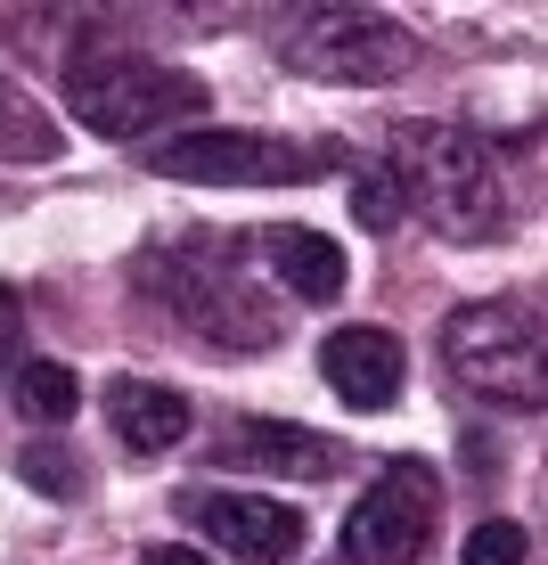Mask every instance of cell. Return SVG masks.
I'll use <instances>...</instances> for the list:
<instances>
[{"mask_svg": "<svg viewBox=\"0 0 548 565\" xmlns=\"http://www.w3.org/2000/svg\"><path fill=\"white\" fill-rule=\"evenodd\" d=\"M57 74H66V107L99 140H148L155 124H181V115L205 107V74L155 57L140 42V25H123V17H74Z\"/></svg>", "mask_w": 548, "mask_h": 565, "instance_id": "6da1fadb", "label": "cell"}, {"mask_svg": "<svg viewBox=\"0 0 548 565\" xmlns=\"http://www.w3.org/2000/svg\"><path fill=\"white\" fill-rule=\"evenodd\" d=\"M385 172L401 189V213H418L450 246H492L507 230V189L492 148L466 124H434V115H401L385 140Z\"/></svg>", "mask_w": 548, "mask_h": 565, "instance_id": "7a4b0ae2", "label": "cell"}, {"mask_svg": "<svg viewBox=\"0 0 548 565\" xmlns=\"http://www.w3.org/2000/svg\"><path fill=\"white\" fill-rule=\"evenodd\" d=\"M246 255H254L246 230H189V238H172V246H148V255L131 263V279H140L155 303H172L197 337L229 344V353H270V344L287 337V320L262 303V287L246 279Z\"/></svg>", "mask_w": 548, "mask_h": 565, "instance_id": "3957f363", "label": "cell"}, {"mask_svg": "<svg viewBox=\"0 0 548 565\" xmlns=\"http://www.w3.org/2000/svg\"><path fill=\"white\" fill-rule=\"evenodd\" d=\"M442 369H450V385H466V394H483V402L540 411V402H548L540 303H524V296L459 303V311L442 320Z\"/></svg>", "mask_w": 548, "mask_h": 565, "instance_id": "277c9868", "label": "cell"}, {"mask_svg": "<svg viewBox=\"0 0 548 565\" xmlns=\"http://www.w3.org/2000/svg\"><path fill=\"white\" fill-rule=\"evenodd\" d=\"M148 172L197 189H296L352 172L344 140H287V131H181V140L148 148Z\"/></svg>", "mask_w": 548, "mask_h": 565, "instance_id": "5b68a950", "label": "cell"}, {"mask_svg": "<svg viewBox=\"0 0 548 565\" xmlns=\"http://www.w3.org/2000/svg\"><path fill=\"white\" fill-rule=\"evenodd\" d=\"M409 57H418V33L394 25V17L377 9H303L287 17L279 33V66L303 74V83H352V90H377L409 74Z\"/></svg>", "mask_w": 548, "mask_h": 565, "instance_id": "8992f818", "label": "cell"}, {"mask_svg": "<svg viewBox=\"0 0 548 565\" xmlns=\"http://www.w3.org/2000/svg\"><path fill=\"white\" fill-rule=\"evenodd\" d=\"M434 524H442V476L426 459H394L352 500L336 550H344V565H426Z\"/></svg>", "mask_w": 548, "mask_h": 565, "instance_id": "52a82bcc", "label": "cell"}, {"mask_svg": "<svg viewBox=\"0 0 548 565\" xmlns=\"http://www.w3.org/2000/svg\"><path fill=\"white\" fill-rule=\"evenodd\" d=\"M172 509H181L189 533L222 541V550L246 557V565H287V557H303V541H311L296 500H262V492H197V483H189Z\"/></svg>", "mask_w": 548, "mask_h": 565, "instance_id": "ba28073f", "label": "cell"}, {"mask_svg": "<svg viewBox=\"0 0 548 565\" xmlns=\"http://www.w3.org/2000/svg\"><path fill=\"white\" fill-rule=\"evenodd\" d=\"M205 459L222 467H254V476H296V483H327L344 467V443L311 435L296 418H229L222 435L205 443Z\"/></svg>", "mask_w": 548, "mask_h": 565, "instance_id": "9c48e42d", "label": "cell"}, {"mask_svg": "<svg viewBox=\"0 0 548 565\" xmlns=\"http://www.w3.org/2000/svg\"><path fill=\"white\" fill-rule=\"evenodd\" d=\"M320 377L344 411H394L401 385H409V353L394 328H336L320 344Z\"/></svg>", "mask_w": 548, "mask_h": 565, "instance_id": "30bf717a", "label": "cell"}, {"mask_svg": "<svg viewBox=\"0 0 548 565\" xmlns=\"http://www.w3.org/2000/svg\"><path fill=\"white\" fill-rule=\"evenodd\" d=\"M254 255H262V263H270V279H279L287 296H303V303H336V296H344V279H352L344 246L327 238V230H303V222L254 230Z\"/></svg>", "mask_w": 548, "mask_h": 565, "instance_id": "8fae6325", "label": "cell"}, {"mask_svg": "<svg viewBox=\"0 0 548 565\" xmlns=\"http://www.w3.org/2000/svg\"><path fill=\"white\" fill-rule=\"evenodd\" d=\"M107 426L123 443V459H164L189 443V402L172 385H148V377H115L107 385Z\"/></svg>", "mask_w": 548, "mask_h": 565, "instance_id": "7c38bea8", "label": "cell"}, {"mask_svg": "<svg viewBox=\"0 0 548 565\" xmlns=\"http://www.w3.org/2000/svg\"><path fill=\"white\" fill-rule=\"evenodd\" d=\"M9 402H17V418H25V426H42V435H66L74 411H83V385H74L66 361H17Z\"/></svg>", "mask_w": 548, "mask_h": 565, "instance_id": "4fadbf2b", "label": "cell"}, {"mask_svg": "<svg viewBox=\"0 0 548 565\" xmlns=\"http://www.w3.org/2000/svg\"><path fill=\"white\" fill-rule=\"evenodd\" d=\"M57 148H66V131H57L50 115L0 74V164H50Z\"/></svg>", "mask_w": 548, "mask_h": 565, "instance_id": "5bb4252c", "label": "cell"}, {"mask_svg": "<svg viewBox=\"0 0 548 565\" xmlns=\"http://www.w3.org/2000/svg\"><path fill=\"white\" fill-rule=\"evenodd\" d=\"M17 476H25L33 492H50V500H90V467L74 459L57 435H33L25 451H17Z\"/></svg>", "mask_w": 548, "mask_h": 565, "instance_id": "9a60e30c", "label": "cell"}, {"mask_svg": "<svg viewBox=\"0 0 548 565\" xmlns=\"http://www.w3.org/2000/svg\"><path fill=\"white\" fill-rule=\"evenodd\" d=\"M459 565H533V533H524L516 516H483L475 533H466Z\"/></svg>", "mask_w": 548, "mask_h": 565, "instance_id": "2e32d148", "label": "cell"}, {"mask_svg": "<svg viewBox=\"0 0 548 565\" xmlns=\"http://www.w3.org/2000/svg\"><path fill=\"white\" fill-rule=\"evenodd\" d=\"M352 222L361 230H394L401 222V189H394V172H361V181H352Z\"/></svg>", "mask_w": 548, "mask_h": 565, "instance_id": "e0dca14e", "label": "cell"}, {"mask_svg": "<svg viewBox=\"0 0 548 565\" xmlns=\"http://www.w3.org/2000/svg\"><path fill=\"white\" fill-rule=\"evenodd\" d=\"M17 344H25V303H17V287L0 279V377H17V361H25Z\"/></svg>", "mask_w": 548, "mask_h": 565, "instance_id": "ac0fdd59", "label": "cell"}, {"mask_svg": "<svg viewBox=\"0 0 548 565\" xmlns=\"http://www.w3.org/2000/svg\"><path fill=\"white\" fill-rule=\"evenodd\" d=\"M140 565H205V550H189V541H155V550H140Z\"/></svg>", "mask_w": 548, "mask_h": 565, "instance_id": "d6986e66", "label": "cell"}]
</instances>
